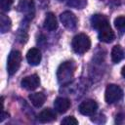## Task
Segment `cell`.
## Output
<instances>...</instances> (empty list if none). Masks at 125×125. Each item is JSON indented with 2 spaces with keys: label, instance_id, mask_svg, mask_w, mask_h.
Listing matches in <instances>:
<instances>
[{
  "label": "cell",
  "instance_id": "cell-21",
  "mask_svg": "<svg viewBox=\"0 0 125 125\" xmlns=\"http://www.w3.org/2000/svg\"><path fill=\"white\" fill-rule=\"evenodd\" d=\"M14 3V0H1V10L4 12H7L11 9L12 5Z\"/></svg>",
  "mask_w": 125,
  "mask_h": 125
},
{
  "label": "cell",
  "instance_id": "cell-19",
  "mask_svg": "<svg viewBox=\"0 0 125 125\" xmlns=\"http://www.w3.org/2000/svg\"><path fill=\"white\" fill-rule=\"evenodd\" d=\"M67 5L75 9H82L86 5V2L84 0H68Z\"/></svg>",
  "mask_w": 125,
  "mask_h": 125
},
{
  "label": "cell",
  "instance_id": "cell-12",
  "mask_svg": "<svg viewBox=\"0 0 125 125\" xmlns=\"http://www.w3.org/2000/svg\"><path fill=\"white\" fill-rule=\"evenodd\" d=\"M54 107L58 112L64 113L70 107V101L68 99H66V98L59 97L54 102Z\"/></svg>",
  "mask_w": 125,
  "mask_h": 125
},
{
  "label": "cell",
  "instance_id": "cell-5",
  "mask_svg": "<svg viewBox=\"0 0 125 125\" xmlns=\"http://www.w3.org/2000/svg\"><path fill=\"white\" fill-rule=\"evenodd\" d=\"M18 10L25 15V21H30L35 14V5L33 0H21L20 3L18 4Z\"/></svg>",
  "mask_w": 125,
  "mask_h": 125
},
{
  "label": "cell",
  "instance_id": "cell-9",
  "mask_svg": "<svg viewBox=\"0 0 125 125\" xmlns=\"http://www.w3.org/2000/svg\"><path fill=\"white\" fill-rule=\"evenodd\" d=\"M98 37H99L100 41H102V42L110 43L114 40L115 34H114L113 30L111 29L110 25H106L104 28L98 30Z\"/></svg>",
  "mask_w": 125,
  "mask_h": 125
},
{
  "label": "cell",
  "instance_id": "cell-15",
  "mask_svg": "<svg viewBox=\"0 0 125 125\" xmlns=\"http://www.w3.org/2000/svg\"><path fill=\"white\" fill-rule=\"evenodd\" d=\"M29 100L31 102V104L35 106V107H40L44 104L45 101H46V96L45 94L41 93V92H37V93H33L29 95Z\"/></svg>",
  "mask_w": 125,
  "mask_h": 125
},
{
  "label": "cell",
  "instance_id": "cell-2",
  "mask_svg": "<svg viewBox=\"0 0 125 125\" xmlns=\"http://www.w3.org/2000/svg\"><path fill=\"white\" fill-rule=\"evenodd\" d=\"M71 46L75 53L81 55V54H84L87 51H89V49L91 47V40L88 35H86L84 33H79L73 37Z\"/></svg>",
  "mask_w": 125,
  "mask_h": 125
},
{
  "label": "cell",
  "instance_id": "cell-18",
  "mask_svg": "<svg viewBox=\"0 0 125 125\" xmlns=\"http://www.w3.org/2000/svg\"><path fill=\"white\" fill-rule=\"evenodd\" d=\"M114 25L120 32H125V16L117 17L114 20Z\"/></svg>",
  "mask_w": 125,
  "mask_h": 125
},
{
  "label": "cell",
  "instance_id": "cell-7",
  "mask_svg": "<svg viewBox=\"0 0 125 125\" xmlns=\"http://www.w3.org/2000/svg\"><path fill=\"white\" fill-rule=\"evenodd\" d=\"M79 112L83 115H93L96 113L97 109H98V104L94 101V100H91V99H88V100H85L83 101L79 107Z\"/></svg>",
  "mask_w": 125,
  "mask_h": 125
},
{
  "label": "cell",
  "instance_id": "cell-22",
  "mask_svg": "<svg viewBox=\"0 0 125 125\" xmlns=\"http://www.w3.org/2000/svg\"><path fill=\"white\" fill-rule=\"evenodd\" d=\"M121 74H122V76L125 78V65L122 67V69H121Z\"/></svg>",
  "mask_w": 125,
  "mask_h": 125
},
{
  "label": "cell",
  "instance_id": "cell-8",
  "mask_svg": "<svg viewBox=\"0 0 125 125\" xmlns=\"http://www.w3.org/2000/svg\"><path fill=\"white\" fill-rule=\"evenodd\" d=\"M21 84L22 88H24L28 91H33L39 86L40 79L37 74H32V75H28V76H25L24 78H22Z\"/></svg>",
  "mask_w": 125,
  "mask_h": 125
},
{
  "label": "cell",
  "instance_id": "cell-10",
  "mask_svg": "<svg viewBox=\"0 0 125 125\" xmlns=\"http://www.w3.org/2000/svg\"><path fill=\"white\" fill-rule=\"evenodd\" d=\"M91 25L93 28L100 30L104 26L109 25V22H108V20L104 15L96 14V15H93L91 18Z\"/></svg>",
  "mask_w": 125,
  "mask_h": 125
},
{
  "label": "cell",
  "instance_id": "cell-4",
  "mask_svg": "<svg viewBox=\"0 0 125 125\" xmlns=\"http://www.w3.org/2000/svg\"><path fill=\"white\" fill-rule=\"evenodd\" d=\"M123 97L122 89L115 84H109L106 86L104 93V100L107 104H114L121 100Z\"/></svg>",
  "mask_w": 125,
  "mask_h": 125
},
{
  "label": "cell",
  "instance_id": "cell-13",
  "mask_svg": "<svg viewBox=\"0 0 125 125\" xmlns=\"http://www.w3.org/2000/svg\"><path fill=\"white\" fill-rule=\"evenodd\" d=\"M57 115L55 111L51 108H45L38 114V120L41 123H49L54 120H56Z\"/></svg>",
  "mask_w": 125,
  "mask_h": 125
},
{
  "label": "cell",
  "instance_id": "cell-1",
  "mask_svg": "<svg viewBox=\"0 0 125 125\" xmlns=\"http://www.w3.org/2000/svg\"><path fill=\"white\" fill-rule=\"evenodd\" d=\"M75 71V63L72 61H66L60 64L57 69V78L58 82L64 86L70 83L73 78Z\"/></svg>",
  "mask_w": 125,
  "mask_h": 125
},
{
  "label": "cell",
  "instance_id": "cell-11",
  "mask_svg": "<svg viewBox=\"0 0 125 125\" xmlns=\"http://www.w3.org/2000/svg\"><path fill=\"white\" fill-rule=\"evenodd\" d=\"M41 52L37 48H31L26 54V60L31 65H38L41 62Z\"/></svg>",
  "mask_w": 125,
  "mask_h": 125
},
{
  "label": "cell",
  "instance_id": "cell-14",
  "mask_svg": "<svg viewBox=\"0 0 125 125\" xmlns=\"http://www.w3.org/2000/svg\"><path fill=\"white\" fill-rule=\"evenodd\" d=\"M44 27L49 31H54L58 28V21L53 13H48L44 21Z\"/></svg>",
  "mask_w": 125,
  "mask_h": 125
},
{
  "label": "cell",
  "instance_id": "cell-3",
  "mask_svg": "<svg viewBox=\"0 0 125 125\" xmlns=\"http://www.w3.org/2000/svg\"><path fill=\"white\" fill-rule=\"evenodd\" d=\"M21 62V53L20 51H12L7 60V71L10 75H14L20 68Z\"/></svg>",
  "mask_w": 125,
  "mask_h": 125
},
{
  "label": "cell",
  "instance_id": "cell-6",
  "mask_svg": "<svg viewBox=\"0 0 125 125\" xmlns=\"http://www.w3.org/2000/svg\"><path fill=\"white\" fill-rule=\"evenodd\" d=\"M60 20L62 25L68 30H74L77 27V18L70 11H65L60 15Z\"/></svg>",
  "mask_w": 125,
  "mask_h": 125
},
{
  "label": "cell",
  "instance_id": "cell-23",
  "mask_svg": "<svg viewBox=\"0 0 125 125\" xmlns=\"http://www.w3.org/2000/svg\"><path fill=\"white\" fill-rule=\"evenodd\" d=\"M59 1H63V0H59Z\"/></svg>",
  "mask_w": 125,
  "mask_h": 125
},
{
  "label": "cell",
  "instance_id": "cell-17",
  "mask_svg": "<svg viewBox=\"0 0 125 125\" xmlns=\"http://www.w3.org/2000/svg\"><path fill=\"white\" fill-rule=\"evenodd\" d=\"M12 22L9 17H7L4 14L0 15V31L1 33H6L11 29Z\"/></svg>",
  "mask_w": 125,
  "mask_h": 125
},
{
  "label": "cell",
  "instance_id": "cell-16",
  "mask_svg": "<svg viewBox=\"0 0 125 125\" xmlns=\"http://www.w3.org/2000/svg\"><path fill=\"white\" fill-rule=\"evenodd\" d=\"M125 58V52L120 45H115L111 50V61L114 63H118Z\"/></svg>",
  "mask_w": 125,
  "mask_h": 125
},
{
  "label": "cell",
  "instance_id": "cell-20",
  "mask_svg": "<svg viewBox=\"0 0 125 125\" xmlns=\"http://www.w3.org/2000/svg\"><path fill=\"white\" fill-rule=\"evenodd\" d=\"M62 125H77L78 121L73 116H66L62 120Z\"/></svg>",
  "mask_w": 125,
  "mask_h": 125
}]
</instances>
